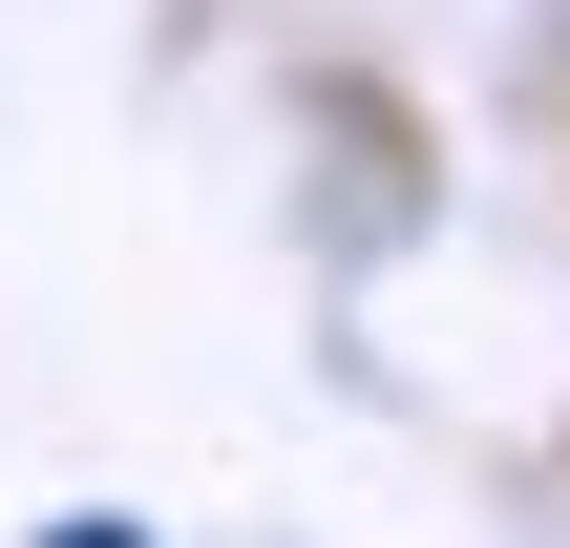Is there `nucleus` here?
Masks as SVG:
<instances>
[{"instance_id": "1", "label": "nucleus", "mask_w": 570, "mask_h": 548, "mask_svg": "<svg viewBox=\"0 0 570 548\" xmlns=\"http://www.w3.org/2000/svg\"><path fill=\"white\" fill-rule=\"evenodd\" d=\"M42 548H148V528H42Z\"/></svg>"}]
</instances>
